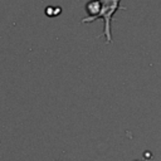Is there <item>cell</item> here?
Returning <instances> with one entry per match:
<instances>
[{"mask_svg": "<svg viewBox=\"0 0 161 161\" xmlns=\"http://www.w3.org/2000/svg\"><path fill=\"white\" fill-rule=\"evenodd\" d=\"M57 161H60V160H57Z\"/></svg>", "mask_w": 161, "mask_h": 161, "instance_id": "2", "label": "cell"}, {"mask_svg": "<svg viewBox=\"0 0 161 161\" xmlns=\"http://www.w3.org/2000/svg\"><path fill=\"white\" fill-rule=\"evenodd\" d=\"M99 4H101V13L91 19L88 23L91 21H94L97 19H102L103 23H104V30H103V34L106 36V43L109 44L112 43V35H111V20H112V16L113 14L119 9L121 6V0H98Z\"/></svg>", "mask_w": 161, "mask_h": 161, "instance_id": "1", "label": "cell"}]
</instances>
